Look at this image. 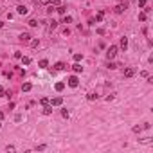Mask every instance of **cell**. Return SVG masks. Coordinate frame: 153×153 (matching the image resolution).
Wrapping results in <instances>:
<instances>
[{
	"instance_id": "1",
	"label": "cell",
	"mask_w": 153,
	"mask_h": 153,
	"mask_svg": "<svg viewBox=\"0 0 153 153\" xmlns=\"http://www.w3.org/2000/svg\"><path fill=\"white\" fill-rule=\"evenodd\" d=\"M117 51H119V47H115V45H110L108 51H106V58H108V60H113V58L117 56Z\"/></svg>"
},
{
	"instance_id": "2",
	"label": "cell",
	"mask_w": 153,
	"mask_h": 153,
	"mask_svg": "<svg viewBox=\"0 0 153 153\" xmlns=\"http://www.w3.org/2000/svg\"><path fill=\"white\" fill-rule=\"evenodd\" d=\"M122 76L124 77H133L135 76V69H133V67H126L124 72H122Z\"/></svg>"
},
{
	"instance_id": "3",
	"label": "cell",
	"mask_w": 153,
	"mask_h": 153,
	"mask_svg": "<svg viewBox=\"0 0 153 153\" xmlns=\"http://www.w3.org/2000/svg\"><path fill=\"white\" fill-rule=\"evenodd\" d=\"M77 85H79V79H77V76H70V77H69V87L76 88Z\"/></svg>"
},
{
	"instance_id": "4",
	"label": "cell",
	"mask_w": 153,
	"mask_h": 153,
	"mask_svg": "<svg viewBox=\"0 0 153 153\" xmlns=\"http://www.w3.org/2000/svg\"><path fill=\"white\" fill-rule=\"evenodd\" d=\"M119 47H121L122 51H126V49H128V38H126V36L121 38V43H119Z\"/></svg>"
},
{
	"instance_id": "5",
	"label": "cell",
	"mask_w": 153,
	"mask_h": 153,
	"mask_svg": "<svg viewBox=\"0 0 153 153\" xmlns=\"http://www.w3.org/2000/svg\"><path fill=\"white\" fill-rule=\"evenodd\" d=\"M20 40L24 41V43H27V41H31V34H29V32H22V34H20Z\"/></svg>"
},
{
	"instance_id": "6",
	"label": "cell",
	"mask_w": 153,
	"mask_h": 153,
	"mask_svg": "<svg viewBox=\"0 0 153 153\" xmlns=\"http://www.w3.org/2000/svg\"><path fill=\"white\" fill-rule=\"evenodd\" d=\"M126 9H128V4H119L115 7V13H124Z\"/></svg>"
},
{
	"instance_id": "7",
	"label": "cell",
	"mask_w": 153,
	"mask_h": 153,
	"mask_svg": "<svg viewBox=\"0 0 153 153\" xmlns=\"http://www.w3.org/2000/svg\"><path fill=\"white\" fill-rule=\"evenodd\" d=\"M61 103H63V97H54V99L51 101V105H52V106H60Z\"/></svg>"
},
{
	"instance_id": "8",
	"label": "cell",
	"mask_w": 153,
	"mask_h": 153,
	"mask_svg": "<svg viewBox=\"0 0 153 153\" xmlns=\"http://www.w3.org/2000/svg\"><path fill=\"white\" fill-rule=\"evenodd\" d=\"M52 113V105H45L43 106V115H51Z\"/></svg>"
},
{
	"instance_id": "9",
	"label": "cell",
	"mask_w": 153,
	"mask_h": 153,
	"mask_svg": "<svg viewBox=\"0 0 153 153\" xmlns=\"http://www.w3.org/2000/svg\"><path fill=\"white\" fill-rule=\"evenodd\" d=\"M72 70H74V72H76V74H79L81 70H83V67H81L79 63H74V65H72Z\"/></svg>"
},
{
	"instance_id": "10",
	"label": "cell",
	"mask_w": 153,
	"mask_h": 153,
	"mask_svg": "<svg viewBox=\"0 0 153 153\" xmlns=\"http://www.w3.org/2000/svg\"><path fill=\"white\" fill-rule=\"evenodd\" d=\"M16 11H18V15H25V13H27V7H25V5H18Z\"/></svg>"
},
{
	"instance_id": "11",
	"label": "cell",
	"mask_w": 153,
	"mask_h": 153,
	"mask_svg": "<svg viewBox=\"0 0 153 153\" xmlns=\"http://www.w3.org/2000/svg\"><path fill=\"white\" fill-rule=\"evenodd\" d=\"M31 88H32V85H31V83H24V85H22V90H24V92H29Z\"/></svg>"
},
{
	"instance_id": "12",
	"label": "cell",
	"mask_w": 153,
	"mask_h": 153,
	"mask_svg": "<svg viewBox=\"0 0 153 153\" xmlns=\"http://www.w3.org/2000/svg\"><path fill=\"white\" fill-rule=\"evenodd\" d=\"M63 24H72V16H69V15H63Z\"/></svg>"
},
{
	"instance_id": "13",
	"label": "cell",
	"mask_w": 153,
	"mask_h": 153,
	"mask_svg": "<svg viewBox=\"0 0 153 153\" xmlns=\"http://www.w3.org/2000/svg\"><path fill=\"white\" fill-rule=\"evenodd\" d=\"M54 88H56L58 92H61V90L65 88V83H56V85H54Z\"/></svg>"
},
{
	"instance_id": "14",
	"label": "cell",
	"mask_w": 153,
	"mask_h": 153,
	"mask_svg": "<svg viewBox=\"0 0 153 153\" xmlns=\"http://www.w3.org/2000/svg\"><path fill=\"white\" fill-rule=\"evenodd\" d=\"M38 65H40V69H47L49 61H47V60H40V63H38Z\"/></svg>"
},
{
	"instance_id": "15",
	"label": "cell",
	"mask_w": 153,
	"mask_h": 153,
	"mask_svg": "<svg viewBox=\"0 0 153 153\" xmlns=\"http://www.w3.org/2000/svg\"><path fill=\"white\" fill-rule=\"evenodd\" d=\"M87 99H88V101H96L97 99V94H92V92L87 94Z\"/></svg>"
},
{
	"instance_id": "16",
	"label": "cell",
	"mask_w": 153,
	"mask_h": 153,
	"mask_svg": "<svg viewBox=\"0 0 153 153\" xmlns=\"http://www.w3.org/2000/svg\"><path fill=\"white\" fill-rule=\"evenodd\" d=\"M54 69H56V70H63L65 69V63H61V61H60V63L54 65Z\"/></svg>"
},
{
	"instance_id": "17",
	"label": "cell",
	"mask_w": 153,
	"mask_h": 153,
	"mask_svg": "<svg viewBox=\"0 0 153 153\" xmlns=\"http://www.w3.org/2000/svg\"><path fill=\"white\" fill-rule=\"evenodd\" d=\"M56 27H58V22H54V20L49 22V29H51V31H52V29H56Z\"/></svg>"
},
{
	"instance_id": "18",
	"label": "cell",
	"mask_w": 153,
	"mask_h": 153,
	"mask_svg": "<svg viewBox=\"0 0 153 153\" xmlns=\"http://www.w3.org/2000/svg\"><path fill=\"white\" fill-rule=\"evenodd\" d=\"M61 115H63L65 119H69V115H70V113H69V110H67V108H63V110H61Z\"/></svg>"
},
{
	"instance_id": "19",
	"label": "cell",
	"mask_w": 153,
	"mask_h": 153,
	"mask_svg": "<svg viewBox=\"0 0 153 153\" xmlns=\"http://www.w3.org/2000/svg\"><path fill=\"white\" fill-rule=\"evenodd\" d=\"M103 16H105V13L101 11V13H97V16H96V22H101L103 20Z\"/></svg>"
},
{
	"instance_id": "20",
	"label": "cell",
	"mask_w": 153,
	"mask_h": 153,
	"mask_svg": "<svg viewBox=\"0 0 153 153\" xmlns=\"http://www.w3.org/2000/svg\"><path fill=\"white\" fill-rule=\"evenodd\" d=\"M56 11L60 13V15H65V7H63V5H58V7H56Z\"/></svg>"
},
{
	"instance_id": "21",
	"label": "cell",
	"mask_w": 153,
	"mask_h": 153,
	"mask_svg": "<svg viewBox=\"0 0 153 153\" xmlns=\"http://www.w3.org/2000/svg\"><path fill=\"white\" fill-rule=\"evenodd\" d=\"M40 103H41L43 106H45V105H51V101H49L47 97H41V101H40Z\"/></svg>"
},
{
	"instance_id": "22",
	"label": "cell",
	"mask_w": 153,
	"mask_h": 153,
	"mask_svg": "<svg viewBox=\"0 0 153 153\" xmlns=\"http://www.w3.org/2000/svg\"><path fill=\"white\" fill-rule=\"evenodd\" d=\"M20 60H22V63H24V65H29V63H31V58H20Z\"/></svg>"
},
{
	"instance_id": "23",
	"label": "cell",
	"mask_w": 153,
	"mask_h": 153,
	"mask_svg": "<svg viewBox=\"0 0 153 153\" xmlns=\"http://www.w3.org/2000/svg\"><path fill=\"white\" fill-rule=\"evenodd\" d=\"M74 60H76V61H81V60H83V54H74Z\"/></svg>"
},
{
	"instance_id": "24",
	"label": "cell",
	"mask_w": 153,
	"mask_h": 153,
	"mask_svg": "<svg viewBox=\"0 0 153 153\" xmlns=\"http://www.w3.org/2000/svg\"><path fill=\"white\" fill-rule=\"evenodd\" d=\"M52 11H56V7H54V5H49V7H47V13H49V15H51V13H52Z\"/></svg>"
},
{
	"instance_id": "25",
	"label": "cell",
	"mask_w": 153,
	"mask_h": 153,
	"mask_svg": "<svg viewBox=\"0 0 153 153\" xmlns=\"http://www.w3.org/2000/svg\"><path fill=\"white\" fill-rule=\"evenodd\" d=\"M133 132H135V133H139V132H142V126H133Z\"/></svg>"
},
{
	"instance_id": "26",
	"label": "cell",
	"mask_w": 153,
	"mask_h": 153,
	"mask_svg": "<svg viewBox=\"0 0 153 153\" xmlns=\"http://www.w3.org/2000/svg\"><path fill=\"white\" fill-rule=\"evenodd\" d=\"M139 20H141V22L146 20V13H141V15H139Z\"/></svg>"
},
{
	"instance_id": "27",
	"label": "cell",
	"mask_w": 153,
	"mask_h": 153,
	"mask_svg": "<svg viewBox=\"0 0 153 153\" xmlns=\"http://www.w3.org/2000/svg\"><path fill=\"white\" fill-rule=\"evenodd\" d=\"M29 25H31V27H36L38 22H36V20H29Z\"/></svg>"
},
{
	"instance_id": "28",
	"label": "cell",
	"mask_w": 153,
	"mask_h": 153,
	"mask_svg": "<svg viewBox=\"0 0 153 153\" xmlns=\"http://www.w3.org/2000/svg\"><path fill=\"white\" fill-rule=\"evenodd\" d=\"M38 45H40V41H38V40H32L31 41V47H38Z\"/></svg>"
},
{
	"instance_id": "29",
	"label": "cell",
	"mask_w": 153,
	"mask_h": 153,
	"mask_svg": "<svg viewBox=\"0 0 153 153\" xmlns=\"http://www.w3.org/2000/svg\"><path fill=\"white\" fill-rule=\"evenodd\" d=\"M146 5V0H139V7H144Z\"/></svg>"
},
{
	"instance_id": "30",
	"label": "cell",
	"mask_w": 153,
	"mask_h": 153,
	"mask_svg": "<svg viewBox=\"0 0 153 153\" xmlns=\"http://www.w3.org/2000/svg\"><path fill=\"white\" fill-rule=\"evenodd\" d=\"M108 69H117V65H115V63H112V61H110V63H108Z\"/></svg>"
},
{
	"instance_id": "31",
	"label": "cell",
	"mask_w": 153,
	"mask_h": 153,
	"mask_svg": "<svg viewBox=\"0 0 153 153\" xmlns=\"http://www.w3.org/2000/svg\"><path fill=\"white\" fill-rule=\"evenodd\" d=\"M5 94V90H4V87H0V96H4Z\"/></svg>"
},
{
	"instance_id": "32",
	"label": "cell",
	"mask_w": 153,
	"mask_h": 153,
	"mask_svg": "<svg viewBox=\"0 0 153 153\" xmlns=\"http://www.w3.org/2000/svg\"><path fill=\"white\" fill-rule=\"evenodd\" d=\"M40 4H49V0H38Z\"/></svg>"
},
{
	"instance_id": "33",
	"label": "cell",
	"mask_w": 153,
	"mask_h": 153,
	"mask_svg": "<svg viewBox=\"0 0 153 153\" xmlns=\"http://www.w3.org/2000/svg\"><path fill=\"white\" fill-rule=\"evenodd\" d=\"M2 119H4V112H0V121H2Z\"/></svg>"
},
{
	"instance_id": "34",
	"label": "cell",
	"mask_w": 153,
	"mask_h": 153,
	"mask_svg": "<svg viewBox=\"0 0 153 153\" xmlns=\"http://www.w3.org/2000/svg\"><path fill=\"white\" fill-rule=\"evenodd\" d=\"M0 27H4V22H0Z\"/></svg>"
},
{
	"instance_id": "35",
	"label": "cell",
	"mask_w": 153,
	"mask_h": 153,
	"mask_svg": "<svg viewBox=\"0 0 153 153\" xmlns=\"http://www.w3.org/2000/svg\"><path fill=\"white\" fill-rule=\"evenodd\" d=\"M0 128H2V124H0Z\"/></svg>"
},
{
	"instance_id": "36",
	"label": "cell",
	"mask_w": 153,
	"mask_h": 153,
	"mask_svg": "<svg viewBox=\"0 0 153 153\" xmlns=\"http://www.w3.org/2000/svg\"><path fill=\"white\" fill-rule=\"evenodd\" d=\"M119 2H122V0H119Z\"/></svg>"
}]
</instances>
